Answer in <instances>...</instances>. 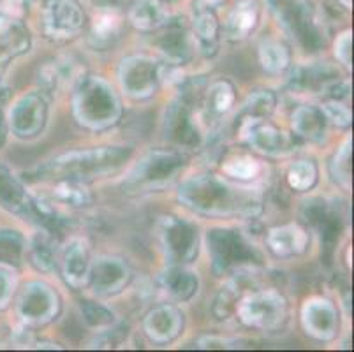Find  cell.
Returning a JSON list of instances; mask_svg holds the SVG:
<instances>
[{"mask_svg":"<svg viewBox=\"0 0 354 352\" xmlns=\"http://www.w3.org/2000/svg\"><path fill=\"white\" fill-rule=\"evenodd\" d=\"M178 199L192 212L207 217L254 219L263 212V194L250 187L234 185L215 174H199L185 180Z\"/></svg>","mask_w":354,"mask_h":352,"instance_id":"6da1fadb","label":"cell"},{"mask_svg":"<svg viewBox=\"0 0 354 352\" xmlns=\"http://www.w3.org/2000/svg\"><path fill=\"white\" fill-rule=\"evenodd\" d=\"M131 159V148L102 147L90 150H76L59 155L39 169L43 180H73L90 182L106 174L117 173Z\"/></svg>","mask_w":354,"mask_h":352,"instance_id":"7a4b0ae2","label":"cell"},{"mask_svg":"<svg viewBox=\"0 0 354 352\" xmlns=\"http://www.w3.org/2000/svg\"><path fill=\"white\" fill-rule=\"evenodd\" d=\"M73 113L83 127L102 131L120 120L122 104L108 82L99 76H86L74 90Z\"/></svg>","mask_w":354,"mask_h":352,"instance_id":"3957f363","label":"cell"},{"mask_svg":"<svg viewBox=\"0 0 354 352\" xmlns=\"http://www.w3.org/2000/svg\"><path fill=\"white\" fill-rule=\"evenodd\" d=\"M185 166L182 154L173 150L148 151L129 171L124 180L125 192H152L171 185Z\"/></svg>","mask_w":354,"mask_h":352,"instance_id":"277c9868","label":"cell"},{"mask_svg":"<svg viewBox=\"0 0 354 352\" xmlns=\"http://www.w3.org/2000/svg\"><path fill=\"white\" fill-rule=\"evenodd\" d=\"M208 252L215 273L226 275L261 263L259 252L238 231L214 229L208 232Z\"/></svg>","mask_w":354,"mask_h":352,"instance_id":"5b68a950","label":"cell"},{"mask_svg":"<svg viewBox=\"0 0 354 352\" xmlns=\"http://www.w3.org/2000/svg\"><path fill=\"white\" fill-rule=\"evenodd\" d=\"M268 2L279 24L305 51H317L324 46V35L307 0H268Z\"/></svg>","mask_w":354,"mask_h":352,"instance_id":"8992f818","label":"cell"},{"mask_svg":"<svg viewBox=\"0 0 354 352\" xmlns=\"http://www.w3.org/2000/svg\"><path fill=\"white\" fill-rule=\"evenodd\" d=\"M234 312L249 328L275 329L286 317V299L273 289L252 290L238 299Z\"/></svg>","mask_w":354,"mask_h":352,"instance_id":"52a82bcc","label":"cell"},{"mask_svg":"<svg viewBox=\"0 0 354 352\" xmlns=\"http://www.w3.org/2000/svg\"><path fill=\"white\" fill-rule=\"evenodd\" d=\"M118 77L124 92L136 101H143L156 93L162 77V67L147 55H133L122 60Z\"/></svg>","mask_w":354,"mask_h":352,"instance_id":"ba28073f","label":"cell"},{"mask_svg":"<svg viewBox=\"0 0 354 352\" xmlns=\"http://www.w3.org/2000/svg\"><path fill=\"white\" fill-rule=\"evenodd\" d=\"M159 240L171 264L191 263L198 256V229L182 219L162 217L159 222Z\"/></svg>","mask_w":354,"mask_h":352,"instance_id":"9c48e42d","label":"cell"},{"mask_svg":"<svg viewBox=\"0 0 354 352\" xmlns=\"http://www.w3.org/2000/svg\"><path fill=\"white\" fill-rule=\"evenodd\" d=\"M60 310L59 296L43 282H30L24 287L16 312L27 326H44L57 317Z\"/></svg>","mask_w":354,"mask_h":352,"instance_id":"30bf717a","label":"cell"},{"mask_svg":"<svg viewBox=\"0 0 354 352\" xmlns=\"http://www.w3.org/2000/svg\"><path fill=\"white\" fill-rule=\"evenodd\" d=\"M164 134L169 141L180 147H198L201 143V129L198 116L189 101L176 99L164 113Z\"/></svg>","mask_w":354,"mask_h":352,"instance_id":"8fae6325","label":"cell"},{"mask_svg":"<svg viewBox=\"0 0 354 352\" xmlns=\"http://www.w3.org/2000/svg\"><path fill=\"white\" fill-rule=\"evenodd\" d=\"M236 124L241 140L261 154L281 157V155L291 154L292 148H295L289 134H286L284 131H279L273 125L265 124V120L245 118V120H240Z\"/></svg>","mask_w":354,"mask_h":352,"instance_id":"7c38bea8","label":"cell"},{"mask_svg":"<svg viewBox=\"0 0 354 352\" xmlns=\"http://www.w3.org/2000/svg\"><path fill=\"white\" fill-rule=\"evenodd\" d=\"M43 27L51 39H71L83 27V12L74 0H50L43 12Z\"/></svg>","mask_w":354,"mask_h":352,"instance_id":"4fadbf2b","label":"cell"},{"mask_svg":"<svg viewBox=\"0 0 354 352\" xmlns=\"http://www.w3.org/2000/svg\"><path fill=\"white\" fill-rule=\"evenodd\" d=\"M131 279V270L124 259L113 256H101L92 261L88 282L99 296L118 295Z\"/></svg>","mask_w":354,"mask_h":352,"instance_id":"5bb4252c","label":"cell"},{"mask_svg":"<svg viewBox=\"0 0 354 352\" xmlns=\"http://www.w3.org/2000/svg\"><path fill=\"white\" fill-rule=\"evenodd\" d=\"M48 106L39 93H27L11 109V127L20 138H32L46 124Z\"/></svg>","mask_w":354,"mask_h":352,"instance_id":"9a60e30c","label":"cell"},{"mask_svg":"<svg viewBox=\"0 0 354 352\" xmlns=\"http://www.w3.org/2000/svg\"><path fill=\"white\" fill-rule=\"evenodd\" d=\"M301 324L307 335L315 340H331L339 328L337 308L333 303L324 298L307 299L301 308Z\"/></svg>","mask_w":354,"mask_h":352,"instance_id":"2e32d148","label":"cell"},{"mask_svg":"<svg viewBox=\"0 0 354 352\" xmlns=\"http://www.w3.org/2000/svg\"><path fill=\"white\" fill-rule=\"evenodd\" d=\"M90 268L92 256L86 241L82 238L71 240L62 252V273L66 282L76 289L86 286L90 279Z\"/></svg>","mask_w":354,"mask_h":352,"instance_id":"e0dca14e","label":"cell"},{"mask_svg":"<svg viewBox=\"0 0 354 352\" xmlns=\"http://www.w3.org/2000/svg\"><path fill=\"white\" fill-rule=\"evenodd\" d=\"M183 326L182 314L171 305L153 308L145 317V331L156 344H167L178 337Z\"/></svg>","mask_w":354,"mask_h":352,"instance_id":"ac0fdd59","label":"cell"},{"mask_svg":"<svg viewBox=\"0 0 354 352\" xmlns=\"http://www.w3.org/2000/svg\"><path fill=\"white\" fill-rule=\"evenodd\" d=\"M266 243H268L270 250L275 256L291 257L305 252L308 243V237L305 229H301L300 225H279V228L270 229L268 237H266Z\"/></svg>","mask_w":354,"mask_h":352,"instance_id":"d6986e66","label":"cell"},{"mask_svg":"<svg viewBox=\"0 0 354 352\" xmlns=\"http://www.w3.org/2000/svg\"><path fill=\"white\" fill-rule=\"evenodd\" d=\"M337 83H339V71L333 69L330 64L298 67L291 74V85L304 92H323L333 89Z\"/></svg>","mask_w":354,"mask_h":352,"instance_id":"ffe728a7","label":"cell"},{"mask_svg":"<svg viewBox=\"0 0 354 352\" xmlns=\"http://www.w3.org/2000/svg\"><path fill=\"white\" fill-rule=\"evenodd\" d=\"M30 46V35L24 24L9 16H0V62L25 53Z\"/></svg>","mask_w":354,"mask_h":352,"instance_id":"44dd1931","label":"cell"},{"mask_svg":"<svg viewBox=\"0 0 354 352\" xmlns=\"http://www.w3.org/2000/svg\"><path fill=\"white\" fill-rule=\"evenodd\" d=\"M160 289L176 302H187L198 290V277L180 264H173L159 277Z\"/></svg>","mask_w":354,"mask_h":352,"instance_id":"7402d4cb","label":"cell"},{"mask_svg":"<svg viewBox=\"0 0 354 352\" xmlns=\"http://www.w3.org/2000/svg\"><path fill=\"white\" fill-rule=\"evenodd\" d=\"M292 131L308 141L323 140L326 132V116L315 106H300L292 113Z\"/></svg>","mask_w":354,"mask_h":352,"instance_id":"603a6c76","label":"cell"},{"mask_svg":"<svg viewBox=\"0 0 354 352\" xmlns=\"http://www.w3.org/2000/svg\"><path fill=\"white\" fill-rule=\"evenodd\" d=\"M0 201L11 212L20 213V215H32L30 198L21 183L4 167H0Z\"/></svg>","mask_w":354,"mask_h":352,"instance_id":"cb8c5ba5","label":"cell"},{"mask_svg":"<svg viewBox=\"0 0 354 352\" xmlns=\"http://www.w3.org/2000/svg\"><path fill=\"white\" fill-rule=\"evenodd\" d=\"M131 21L140 30H157L167 24V11L159 0H138L131 9Z\"/></svg>","mask_w":354,"mask_h":352,"instance_id":"d4e9b609","label":"cell"},{"mask_svg":"<svg viewBox=\"0 0 354 352\" xmlns=\"http://www.w3.org/2000/svg\"><path fill=\"white\" fill-rule=\"evenodd\" d=\"M257 24V6L252 0H243L227 18L226 32L231 41H241L254 30Z\"/></svg>","mask_w":354,"mask_h":352,"instance_id":"484cf974","label":"cell"},{"mask_svg":"<svg viewBox=\"0 0 354 352\" xmlns=\"http://www.w3.org/2000/svg\"><path fill=\"white\" fill-rule=\"evenodd\" d=\"M159 51L171 64L185 62L192 53L191 37L182 28H171L159 39Z\"/></svg>","mask_w":354,"mask_h":352,"instance_id":"4316f807","label":"cell"},{"mask_svg":"<svg viewBox=\"0 0 354 352\" xmlns=\"http://www.w3.org/2000/svg\"><path fill=\"white\" fill-rule=\"evenodd\" d=\"M30 259L37 270L46 271V273L55 270V266H57V248H55V241L51 240L50 234L37 232L32 238Z\"/></svg>","mask_w":354,"mask_h":352,"instance_id":"83f0119b","label":"cell"},{"mask_svg":"<svg viewBox=\"0 0 354 352\" xmlns=\"http://www.w3.org/2000/svg\"><path fill=\"white\" fill-rule=\"evenodd\" d=\"M259 62L263 69L272 74L284 73L289 67V51L279 41H263L259 44Z\"/></svg>","mask_w":354,"mask_h":352,"instance_id":"f1b7e54d","label":"cell"},{"mask_svg":"<svg viewBox=\"0 0 354 352\" xmlns=\"http://www.w3.org/2000/svg\"><path fill=\"white\" fill-rule=\"evenodd\" d=\"M275 108V97L270 92H256L247 97V101L241 106L240 113L236 115V122L252 118V120H265L266 116L272 115Z\"/></svg>","mask_w":354,"mask_h":352,"instance_id":"f546056e","label":"cell"},{"mask_svg":"<svg viewBox=\"0 0 354 352\" xmlns=\"http://www.w3.org/2000/svg\"><path fill=\"white\" fill-rule=\"evenodd\" d=\"M194 28H196V35H198L199 44L203 46L205 53L214 55L215 41H217V30H218L217 19H215L214 12L207 11V9L199 11L194 19Z\"/></svg>","mask_w":354,"mask_h":352,"instance_id":"4dcf8cb0","label":"cell"},{"mask_svg":"<svg viewBox=\"0 0 354 352\" xmlns=\"http://www.w3.org/2000/svg\"><path fill=\"white\" fill-rule=\"evenodd\" d=\"M73 76L74 67L69 60H55V62H48L46 66L41 69V83H43L48 90H51V92L66 86Z\"/></svg>","mask_w":354,"mask_h":352,"instance_id":"1f68e13d","label":"cell"},{"mask_svg":"<svg viewBox=\"0 0 354 352\" xmlns=\"http://www.w3.org/2000/svg\"><path fill=\"white\" fill-rule=\"evenodd\" d=\"M53 196L59 199V201L66 203V205L69 206H74V208L90 205V194L82 182L59 180V183H57L53 189Z\"/></svg>","mask_w":354,"mask_h":352,"instance_id":"d6a6232c","label":"cell"},{"mask_svg":"<svg viewBox=\"0 0 354 352\" xmlns=\"http://www.w3.org/2000/svg\"><path fill=\"white\" fill-rule=\"evenodd\" d=\"M234 104V89L227 82H217L208 90L207 109L212 115H224Z\"/></svg>","mask_w":354,"mask_h":352,"instance_id":"836d02e7","label":"cell"},{"mask_svg":"<svg viewBox=\"0 0 354 352\" xmlns=\"http://www.w3.org/2000/svg\"><path fill=\"white\" fill-rule=\"evenodd\" d=\"M315 178H317V169L310 160H298L288 171L289 185L291 189L300 190V192L310 189L315 183Z\"/></svg>","mask_w":354,"mask_h":352,"instance_id":"e575fe53","label":"cell"},{"mask_svg":"<svg viewBox=\"0 0 354 352\" xmlns=\"http://www.w3.org/2000/svg\"><path fill=\"white\" fill-rule=\"evenodd\" d=\"M331 174L335 182H339L344 189L351 187V140H346L331 160Z\"/></svg>","mask_w":354,"mask_h":352,"instance_id":"d590c367","label":"cell"},{"mask_svg":"<svg viewBox=\"0 0 354 352\" xmlns=\"http://www.w3.org/2000/svg\"><path fill=\"white\" fill-rule=\"evenodd\" d=\"M118 28H120V18L117 12L104 9L94 19V39L97 43H109L111 39L117 37Z\"/></svg>","mask_w":354,"mask_h":352,"instance_id":"8d00e7d4","label":"cell"},{"mask_svg":"<svg viewBox=\"0 0 354 352\" xmlns=\"http://www.w3.org/2000/svg\"><path fill=\"white\" fill-rule=\"evenodd\" d=\"M222 169L231 178L250 180L254 176H257V173H259V163L256 159H252V157L240 155V157H233V159L226 160Z\"/></svg>","mask_w":354,"mask_h":352,"instance_id":"74e56055","label":"cell"},{"mask_svg":"<svg viewBox=\"0 0 354 352\" xmlns=\"http://www.w3.org/2000/svg\"><path fill=\"white\" fill-rule=\"evenodd\" d=\"M24 254V240L15 231L0 232V263L18 264Z\"/></svg>","mask_w":354,"mask_h":352,"instance_id":"f35d334b","label":"cell"},{"mask_svg":"<svg viewBox=\"0 0 354 352\" xmlns=\"http://www.w3.org/2000/svg\"><path fill=\"white\" fill-rule=\"evenodd\" d=\"M82 314L86 324L92 326V328L104 329V328H109V326L115 322L113 312L106 308V306L97 305V303H92V302L83 303Z\"/></svg>","mask_w":354,"mask_h":352,"instance_id":"ab89813d","label":"cell"},{"mask_svg":"<svg viewBox=\"0 0 354 352\" xmlns=\"http://www.w3.org/2000/svg\"><path fill=\"white\" fill-rule=\"evenodd\" d=\"M323 113L326 116V120H331L335 125H339V127H347V125H351V120H353V115H351L349 108L346 104H342V102L337 101V99L326 102L323 106Z\"/></svg>","mask_w":354,"mask_h":352,"instance_id":"60d3db41","label":"cell"},{"mask_svg":"<svg viewBox=\"0 0 354 352\" xmlns=\"http://www.w3.org/2000/svg\"><path fill=\"white\" fill-rule=\"evenodd\" d=\"M12 289H15V275H12L9 268L0 264V308L8 306Z\"/></svg>","mask_w":354,"mask_h":352,"instance_id":"b9f144b4","label":"cell"},{"mask_svg":"<svg viewBox=\"0 0 354 352\" xmlns=\"http://www.w3.org/2000/svg\"><path fill=\"white\" fill-rule=\"evenodd\" d=\"M351 46H353V34L349 30L339 35L335 41V57L339 58L340 64L346 67H351Z\"/></svg>","mask_w":354,"mask_h":352,"instance_id":"7bdbcfd3","label":"cell"},{"mask_svg":"<svg viewBox=\"0 0 354 352\" xmlns=\"http://www.w3.org/2000/svg\"><path fill=\"white\" fill-rule=\"evenodd\" d=\"M199 349H234L236 342L221 337H205L198 342Z\"/></svg>","mask_w":354,"mask_h":352,"instance_id":"ee69618b","label":"cell"},{"mask_svg":"<svg viewBox=\"0 0 354 352\" xmlns=\"http://www.w3.org/2000/svg\"><path fill=\"white\" fill-rule=\"evenodd\" d=\"M6 140V127H4V116L0 113V145L4 143Z\"/></svg>","mask_w":354,"mask_h":352,"instance_id":"f6af8a7d","label":"cell"},{"mask_svg":"<svg viewBox=\"0 0 354 352\" xmlns=\"http://www.w3.org/2000/svg\"><path fill=\"white\" fill-rule=\"evenodd\" d=\"M344 4V8H351V0H340Z\"/></svg>","mask_w":354,"mask_h":352,"instance_id":"bcb514c9","label":"cell"},{"mask_svg":"<svg viewBox=\"0 0 354 352\" xmlns=\"http://www.w3.org/2000/svg\"><path fill=\"white\" fill-rule=\"evenodd\" d=\"M2 86H4V76L0 73V90H2Z\"/></svg>","mask_w":354,"mask_h":352,"instance_id":"7dc6e473","label":"cell"}]
</instances>
